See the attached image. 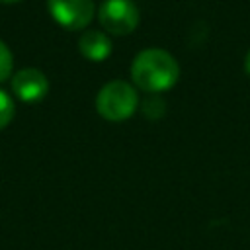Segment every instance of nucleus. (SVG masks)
Wrapping results in <instances>:
<instances>
[{
  "instance_id": "11",
  "label": "nucleus",
  "mask_w": 250,
  "mask_h": 250,
  "mask_svg": "<svg viewBox=\"0 0 250 250\" xmlns=\"http://www.w3.org/2000/svg\"><path fill=\"white\" fill-rule=\"evenodd\" d=\"M0 2H4V4H10V2H18V0H0Z\"/></svg>"
},
{
  "instance_id": "10",
  "label": "nucleus",
  "mask_w": 250,
  "mask_h": 250,
  "mask_svg": "<svg viewBox=\"0 0 250 250\" xmlns=\"http://www.w3.org/2000/svg\"><path fill=\"white\" fill-rule=\"evenodd\" d=\"M244 72L250 76V51H248L246 57H244Z\"/></svg>"
},
{
  "instance_id": "7",
  "label": "nucleus",
  "mask_w": 250,
  "mask_h": 250,
  "mask_svg": "<svg viewBox=\"0 0 250 250\" xmlns=\"http://www.w3.org/2000/svg\"><path fill=\"white\" fill-rule=\"evenodd\" d=\"M14 111H16V107H14L12 98L4 90H0V129H4L12 121Z\"/></svg>"
},
{
  "instance_id": "9",
  "label": "nucleus",
  "mask_w": 250,
  "mask_h": 250,
  "mask_svg": "<svg viewBox=\"0 0 250 250\" xmlns=\"http://www.w3.org/2000/svg\"><path fill=\"white\" fill-rule=\"evenodd\" d=\"M143 111L146 113V117L150 119H158L164 113V104L160 98H146L143 104Z\"/></svg>"
},
{
  "instance_id": "8",
  "label": "nucleus",
  "mask_w": 250,
  "mask_h": 250,
  "mask_svg": "<svg viewBox=\"0 0 250 250\" xmlns=\"http://www.w3.org/2000/svg\"><path fill=\"white\" fill-rule=\"evenodd\" d=\"M12 72V53L4 41H0V82H4Z\"/></svg>"
},
{
  "instance_id": "5",
  "label": "nucleus",
  "mask_w": 250,
  "mask_h": 250,
  "mask_svg": "<svg viewBox=\"0 0 250 250\" xmlns=\"http://www.w3.org/2000/svg\"><path fill=\"white\" fill-rule=\"evenodd\" d=\"M12 92L21 102L35 104L49 92V80L37 68H21L12 76Z\"/></svg>"
},
{
  "instance_id": "4",
  "label": "nucleus",
  "mask_w": 250,
  "mask_h": 250,
  "mask_svg": "<svg viewBox=\"0 0 250 250\" xmlns=\"http://www.w3.org/2000/svg\"><path fill=\"white\" fill-rule=\"evenodd\" d=\"M51 18L68 31L84 29L94 18L92 0H47Z\"/></svg>"
},
{
  "instance_id": "6",
  "label": "nucleus",
  "mask_w": 250,
  "mask_h": 250,
  "mask_svg": "<svg viewBox=\"0 0 250 250\" xmlns=\"http://www.w3.org/2000/svg\"><path fill=\"white\" fill-rule=\"evenodd\" d=\"M111 39L107 33L98 31V29H90L84 31L78 39V51L84 59L92 61V62H102L111 55Z\"/></svg>"
},
{
  "instance_id": "1",
  "label": "nucleus",
  "mask_w": 250,
  "mask_h": 250,
  "mask_svg": "<svg viewBox=\"0 0 250 250\" xmlns=\"http://www.w3.org/2000/svg\"><path fill=\"white\" fill-rule=\"evenodd\" d=\"M131 78L135 88L148 94H160L174 88L180 78V64L164 49H145L131 64Z\"/></svg>"
},
{
  "instance_id": "2",
  "label": "nucleus",
  "mask_w": 250,
  "mask_h": 250,
  "mask_svg": "<svg viewBox=\"0 0 250 250\" xmlns=\"http://www.w3.org/2000/svg\"><path fill=\"white\" fill-rule=\"evenodd\" d=\"M139 107L137 88L125 80H111L104 84L96 96V109L105 121H127Z\"/></svg>"
},
{
  "instance_id": "3",
  "label": "nucleus",
  "mask_w": 250,
  "mask_h": 250,
  "mask_svg": "<svg viewBox=\"0 0 250 250\" xmlns=\"http://www.w3.org/2000/svg\"><path fill=\"white\" fill-rule=\"evenodd\" d=\"M139 18L141 14L133 0H105L98 12L102 27L115 37L133 33L139 25Z\"/></svg>"
}]
</instances>
